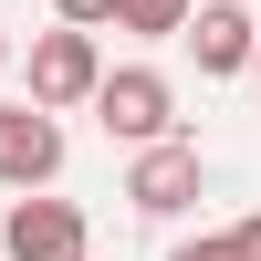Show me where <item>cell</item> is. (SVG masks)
I'll list each match as a JSON object with an SVG mask.
<instances>
[{
  "label": "cell",
  "instance_id": "cell-4",
  "mask_svg": "<svg viewBox=\"0 0 261 261\" xmlns=\"http://www.w3.org/2000/svg\"><path fill=\"white\" fill-rule=\"evenodd\" d=\"M0 251L11 261H84V209L73 199H11L0 209Z\"/></svg>",
  "mask_w": 261,
  "mask_h": 261
},
{
  "label": "cell",
  "instance_id": "cell-5",
  "mask_svg": "<svg viewBox=\"0 0 261 261\" xmlns=\"http://www.w3.org/2000/svg\"><path fill=\"white\" fill-rule=\"evenodd\" d=\"M125 199L146 209V220H178L188 199H199V146L167 136V146H136V167H125Z\"/></svg>",
  "mask_w": 261,
  "mask_h": 261
},
{
  "label": "cell",
  "instance_id": "cell-8",
  "mask_svg": "<svg viewBox=\"0 0 261 261\" xmlns=\"http://www.w3.org/2000/svg\"><path fill=\"white\" fill-rule=\"evenodd\" d=\"M63 21H73V32H105V21H115V0H53Z\"/></svg>",
  "mask_w": 261,
  "mask_h": 261
},
{
  "label": "cell",
  "instance_id": "cell-12",
  "mask_svg": "<svg viewBox=\"0 0 261 261\" xmlns=\"http://www.w3.org/2000/svg\"><path fill=\"white\" fill-rule=\"evenodd\" d=\"M251 73H261V63H251Z\"/></svg>",
  "mask_w": 261,
  "mask_h": 261
},
{
  "label": "cell",
  "instance_id": "cell-11",
  "mask_svg": "<svg viewBox=\"0 0 261 261\" xmlns=\"http://www.w3.org/2000/svg\"><path fill=\"white\" fill-rule=\"evenodd\" d=\"M0 73H11V32H0Z\"/></svg>",
  "mask_w": 261,
  "mask_h": 261
},
{
  "label": "cell",
  "instance_id": "cell-3",
  "mask_svg": "<svg viewBox=\"0 0 261 261\" xmlns=\"http://www.w3.org/2000/svg\"><path fill=\"white\" fill-rule=\"evenodd\" d=\"M63 178V125L42 115V105H0V188L11 199H32V188Z\"/></svg>",
  "mask_w": 261,
  "mask_h": 261
},
{
  "label": "cell",
  "instance_id": "cell-6",
  "mask_svg": "<svg viewBox=\"0 0 261 261\" xmlns=\"http://www.w3.org/2000/svg\"><path fill=\"white\" fill-rule=\"evenodd\" d=\"M178 42L199 53V73H251V63H261V21L241 11V0H199Z\"/></svg>",
  "mask_w": 261,
  "mask_h": 261
},
{
  "label": "cell",
  "instance_id": "cell-10",
  "mask_svg": "<svg viewBox=\"0 0 261 261\" xmlns=\"http://www.w3.org/2000/svg\"><path fill=\"white\" fill-rule=\"evenodd\" d=\"M230 251H241V261H261V220H241V230H230Z\"/></svg>",
  "mask_w": 261,
  "mask_h": 261
},
{
  "label": "cell",
  "instance_id": "cell-7",
  "mask_svg": "<svg viewBox=\"0 0 261 261\" xmlns=\"http://www.w3.org/2000/svg\"><path fill=\"white\" fill-rule=\"evenodd\" d=\"M188 11H199V0H115V32L167 42V32H188Z\"/></svg>",
  "mask_w": 261,
  "mask_h": 261
},
{
  "label": "cell",
  "instance_id": "cell-1",
  "mask_svg": "<svg viewBox=\"0 0 261 261\" xmlns=\"http://www.w3.org/2000/svg\"><path fill=\"white\" fill-rule=\"evenodd\" d=\"M94 115H105L115 146H167V136H178V84H167L157 63H115L105 94H94Z\"/></svg>",
  "mask_w": 261,
  "mask_h": 261
},
{
  "label": "cell",
  "instance_id": "cell-2",
  "mask_svg": "<svg viewBox=\"0 0 261 261\" xmlns=\"http://www.w3.org/2000/svg\"><path fill=\"white\" fill-rule=\"evenodd\" d=\"M105 73H115V63H105V53H94V32H73V21H53V32L32 42V105H42V115L94 105V94H105Z\"/></svg>",
  "mask_w": 261,
  "mask_h": 261
},
{
  "label": "cell",
  "instance_id": "cell-9",
  "mask_svg": "<svg viewBox=\"0 0 261 261\" xmlns=\"http://www.w3.org/2000/svg\"><path fill=\"white\" fill-rule=\"evenodd\" d=\"M167 261H241V251H230V241H178Z\"/></svg>",
  "mask_w": 261,
  "mask_h": 261
}]
</instances>
